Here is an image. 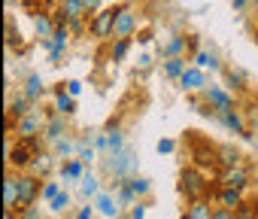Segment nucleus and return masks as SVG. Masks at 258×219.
Here are the masks:
<instances>
[{
  "label": "nucleus",
  "instance_id": "23",
  "mask_svg": "<svg viewBox=\"0 0 258 219\" xmlns=\"http://www.w3.org/2000/svg\"><path fill=\"white\" fill-rule=\"evenodd\" d=\"M216 158H219V165H222V168H231V165H240V161H243L240 149H234L231 143L219 146V149H216Z\"/></svg>",
  "mask_w": 258,
  "mask_h": 219
},
{
  "label": "nucleus",
  "instance_id": "42",
  "mask_svg": "<svg viewBox=\"0 0 258 219\" xmlns=\"http://www.w3.org/2000/svg\"><path fill=\"white\" fill-rule=\"evenodd\" d=\"M152 37H155V34H152L149 28H143V31H137V43H140V46H149V43H152Z\"/></svg>",
  "mask_w": 258,
  "mask_h": 219
},
{
  "label": "nucleus",
  "instance_id": "38",
  "mask_svg": "<svg viewBox=\"0 0 258 219\" xmlns=\"http://www.w3.org/2000/svg\"><path fill=\"white\" fill-rule=\"evenodd\" d=\"M91 146H94L97 152H103V149L109 152V134H106V131H100V134H94V137H91Z\"/></svg>",
  "mask_w": 258,
  "mask_h": 219
},
{
  "label": "nucleus",
  "instance_id": "33",
  "mask_svg": "<svg viewBox=\"0 0 258 219\" xmlns=\"http://www.w3.org/2000/svg\"><path fill=\"white\" fill-rule=\"evenodd\" d=\"M64 189H61V183H55V180H43V189H40V201H52V198H58Z\"/></svg>",
  "mask_w": 258,
  "mask_h": 219
},
{
  "label": "nucleus",
  "instance_id": "47",
  "mask_svg": "<svg viewBox=\"0 0 258 219\" xmlns=\"http://www.w3.org/2000/svg\"><path fill=\"white\" fill-rule=\"evenodd\" d=\"M231 7H234V13H243L252 7V0H231Z\"/></svg>",
  "mask_w": 258,
  "mask_h": 219
},
{
  "label": "nucleus",
  "instance_id": "35",
  "mask_svg": "<svg viewBox=\"0 0 258 219\" xmlns=\"http://www.w3.org/2000/svg\"><path fill=\"white\" fill-rule=\"evenodd\" d=\"M106 134H109V152H121V149H124V134H121V128H106Z\"/></svg>",
  "mask_w": 258,
  "mask_h": 219
},
{
  "label": "nucleus",
  "instance_id": "22",
  "mask_svg": "<svg viewBox=\"0 0 258 219\" xmlns=\"http://www.w3.org/2000/svg\"><path fill=\"white\" fill-rule=\"evenodd\" d=\"M61 13H64L67 19H88L85 0H61Z\"/></svg>",
  "mask_w": 258,
  "mask_h": 219
},
{
  "label": "nucleus",
  "instance_id": "13",
  "mask_svg": "<svg viewBox=\"0 0 258 219\" xmlns=\"http://www.w3.org/2000/svg\"><path fill=\"white\" fill-rule=\"evenodd\" d=\"M94 207H97V213L100 216H106V219H118V213H121V207H118V198L112 195V192H97V198H94Z\"/></svg>",
  "mask_w": 258,
  "mask_h": 219
},
{
  "label": "nucleus",
  "instance_id": "50",
  "mask_svg": "<svg viewBox=\"0 0 258 219\" xmlns=\"http://www.w3.org/2000/svg\"><path fill=\"white\" fill-rule=\"evenodd\" d=\"M22 219H40V210H34V207H25V216Z\"/></svg>",
  "mask_w": 258,
  "mask_h": 219
},
{
  "label": "nucleus",
  "instance_id": "15",
  "mask_svg": "<svg viewBox=\"0 0 258 219\" xmlns=\"http://www.w3.org/2000/svg\"><path fill=\"white\" fill-rule=\"evenodd\" d=\"M219 122L228 128V131H234V134H240L243 140H249L252 134L246 131V122H243V116L237 113V110H225V113H219Z\"/></svg>",
  "mask_w": 258,
  "mask_h": 219
},
{
  "label": "nucleus",
  "instance_id": "37",
  "mask_svg": "<svg viewBox=\"0 0 258 219\" xmlns=\"http://www.w3.org/2000/svg\"><path fill=\"white\" fill-rule=\"evenodd\" d=\"M127 49H131V40H115V46H112V61H124Z\"/></svg>",
  "mask_w": 258,
  "mask_h": 219
},
{
  "label": "nucleus",
  "instance_id": "32",
  "mask_svg": "<svg viewBox=\"0 0 258 219\" xmlns=\"http://www.w3.org/2000/svg\"><path fill=\"white\" fill-rule=\"evenodd\" d=\"M222 73H225V79H228V88H234V91H240V88H243V82H246V73H243V70L222 67Z\"/></svg>",
  "mask_w": 258,
  "mask_h": 219
},
{
  "label": "nucleus",
  "instance_id": "45",
  "mask_svg": "<svg viewBox=\"0 0 258 219\" xmlns=\"http://www.w3.org/2000/svg\"><path fill=\"white\" fill-rule=\"evenodd\" d=\"M76 219H94V204H85V207H79Z\"/></svg>",
  "mask_w": 258,
  "mask_h": 219
},
{
  "label": "nucleus",
  "instance_id": "7",
  "mask_svg": "<svg viewBox=\"0 0 258 219\" xmlns=\"http://www.w3.org/2000/svg\"><path fill=\"white\" fill-rule=\"evenodd\" d=\"M37 146H40L37 140H22L16 149H10V155H7V158H10V165H16V171H28V168H31V161H34V155L40 152Z\"/></svg>",
  "mask_w": 258,
  "mask_h": 219
},
{
  "label": "nucleus",
  "instance_id": "2",
  "mask_svg": "<svg viewBox=\"0 0 258 219\" xmlns=\"http://www.w3.org/2000/svg\"><path fill=\"white\" fill-rule=\"evenodd\" d=\"M179 192H182L188 201H195V198H204V195L210 192V183L204 180V174H201L198 168H185V171L179 174Z\"/></svg>",
  "mask_w": 258,
  "mask_h": 219
},
{
  "label": "nucleus",
  "instance_id": "9",
  "mask_svg": "<svg viewBox=\"0 0 258 219\" xmlns=\"http://www.w3.org/2000/svg\"><path fill=\"white\" fill-rule=\"evenodd\" d=\"M40 189H43V186H40V177H34L31 171L22 174V177H19V204H22V207L34 204V201L40 198Z\"/></svg>",
  "mask_w": 258,
  "mask_h": 219
},
{
  "label": "nucleus",
  "instance_id": "5",
  "mask_svg": "<svg viewBox=\"0 0 258 219\" xmlns=\"http://www.w3.org/2000/svg\"><path fill=\"white\" fill-rule=\"evenodd\" d=\"M134 31H137V13L127 4H121V13H118L115 28H112V40H131Z\"/></svg>",
  "mask_w": 258,
  "mask_h": 219
},
{
  "label": "nucleus",
  "instance_id": "6",
  "mask_svg": "<svg viewBox=\"0 0 258 219\" xmlns=\"http://www.w3.org/2000/svg\"><path fill=\"white\" fill-rule=\"evenodd\" d=\"M201 94H204V100L216 110V116L225 113V110H234V97H231V91H228L225 85H207Z\"/></svg>",
  "mask_w": 258,
  "mask_h": 219
},
{
  "label": "nucleus",
  "instance_id": "14",
  "mask_svg": "<svg viewBox=\"0 0 258 219\" xmlns=\"http://www.w3.org/2000/svg\"><path fill=\"white\" fill-rule=\"evenodd\" d=\"M85 161L79 158V155H73V158H64V165H61V177H64V186L67 183H79L82 177H85Z\"/></svg>",
  "mask_w": 258,
  "mask_h": 219
},
{
  "label": "nucleus",
  "instance_id": "44",
  "mask_svg": "<svg viewBox=\"0 0 258 219\" xmlns=\"http://www.w3.org/2000/svg\"><path fill=\"white\" fill-rule=\"evenodd\" d=\"M143 216H146V204H143V201H137V204L131 207V219H143Z\"/></svg>",
  "mask_w": 258,
  "mask_h": 219
},
{
  "label": "nucleus",
  "instance_id": "10",
  "mask_svg": "<svg viewBox=\"0 0 258 219\" xmlns=\"http://www.w3.org/2000/svg\"><path fill=\"white\" fill-rule=\"evenodd\" d=\"M185 46H188V37H182V34H170L161 46H158V55L167 61V58H182L185 55Z\"/></svg>",
  "mask_w": 258,
  "mask_h": 219
},
{
  "label": "nucleus",
  "instance_id": "36",
  "mask_svg": "<svg viewBox=\"0 0 258 219\" xmlns=\"http://www.w3.org/2000/svg\"><path fill=\"white\" fill-rule=\"evenodd\" d=\"M70 37H73V34H70L67 28H55V34H52V40H55L58 49H67V46H70Z\"/></svg>",
  "mask_w": 258,
  "mask_h": 219
},
{
  "label": "nucleus",
  "instance_id": "30",
  "mask_svg": "<svg viewBox=\"0 0 258 219\" xmlns=\"http://www.w3.org/2000/svg\"><path fill=\"white\" fill-rule=\"evenodd\" d=\"M34 28H37V37H52L55 34V19L40 13V16H34Z\"/></svg>",
  "mask_w": 258,
  "mask_h": 219
},
{
  "label": "nucleus",
  "instance_id": "24",
  "mask_svg": "<svg viewBox=\"0 0 258 219\" xmlns=\"http://www.w3.org/2000/svg\"><path fill=\"white\" fill-rule=\"evenodd\" d=\"M191 61L201 67V70H222V64H219V58L213 55V52H207V49H198L195 55H191Z\"/></svg>",
  "mask_w": 258,
  "mask_h": 219
},
{
  "label": "nucleus",
  "instance_id": "39",
  "mask_svg": "<svg viewBox=\"0 0 258 219\" xmlns=\"http://www.w3.org/2000/svg\"><path fill=\"white\" fill-rule=\"evenodd\" d=\"M158 155H170L173 149H176V140H170V137H164V140H158Z\"/></svg>",
  "mask_w": 258,
  "mask_h": 219
},
{
  "label": "nucleus",
  "instance_id": "40",
  "mask_svg": "<svg viewBox=\"0 0 258 219\" xmlns=\"http://www.w3.org/2000/svg\"><path fill=\"white\" fill-rule=\"evenodd\" d=\"M213 219H237V213L231 210V207H213Z\"/></svg>",
  "mask_w": 258,
  "mask_h": 219
},
{
  "label": "nucleus",
  "instance_id": "48",
  "mask_svg": "<svg viewBox=\"0 0 258 219\" xmlns=\"http://www.w3.org/2000/svg\"><path fill=\"white\" fill-rule=\"evenodd\" d=\"M85 7H88V16H94L97 10H103V0H85Z\"/></svg>",
  "mask_w": 258,
  "mask_h": 219
},
{
  "label": "nucleus",
  "instance_id": "28",
  "mask_svg": "<svg viewBox=\"0 0 258 219\" xmlns=\"http://www.w3.org/2000/svg\"><path fill=\"white\" fill-rule=\"evenodd\" d=\"M28 103H31V97H28L25 91H22V94H16V100H10V116H16V119L28 116V113H31Z\"/></svg>",
  "mask_w": 258,
  "mask_h": 219
},
{
  "label": "nucleus",
  "instance_id": "3",
  "mask_svg": "<svg viewBox=\"0 0 258 219\" xmlns=\"http://www.w3.org/2000/svg\"><path fill=\"white\" fill-rule=\"evenodd\" d=\"M106 171H109V177H118V180H127V177H134V174H137V155H134L131 149L109 152Z\"/></svg>",
  "mask_w": 258,
  "mask_h": 219
},
{
  "label": "nucleus",
  "instance_id": "27",
  "mask_svg": "<svg viewBox=\"0 0 258 219\" xmlns=\"http://www.w3.org/2000/svg\"><path fill=\"white\" fill-rule=\"evenodd\" d=\"M127 186H131V189H134V195H137L140 201L152 195V183H149L146 177H137V174H134V177H127Z\"/></svg>",
  "mask_w": 258,
  "mask_h": 219
},
{
  "label": "nucleus",
  "instance_id": "26",
  "mask_svg": "<svg viewBox=\"0 0 258 219\" xmlns=\"http://www.w3.org/2000/svg\"><path fill=\"white\" fill-rule=\"evenodd\" d=\"M55 113H61V116H73L76 113V97L73 94H55Z\"/></svg>",
  "mask_w": 258,
  "mask_h": 219
},
{
  "label": "nucleus",
  "instance_id": "12",
  "mask_svg": "<svg viewBox=\"0 0 258 219\" xmlns=\"http://www.w3.org/2000/svg\"><path fill=\"white\" fill-rule=\"evenodd\" d=\"M249 183V171L243 165H231L219 174V186H234V189H246Z\"/></svg>",
  "mask_w": 258,
  "mask_h": 219
},
{
  "label": "nucleus",
  "instance_id": "31",
  "mask_svg": "<svg viewBox=\"0 0 258 219\" xmlns=\"http://www.w3.org/2000/svg\"><path fill=\"white\" fill-rule=\"evenodd\" d=\"M164 73H167V79H179L185 73V58H167L164 61Z\"/></svg>",
  "mask_w": 258,
  "mask_h": 219
},
{
  "label": "nucleus",
  "instance_id": "51",
  "mask_svg": "<svg viewBox=\"0 0 258 219\" xmlns=\"http://www.w3.org/2000/svg\"><path fill=\"white\" fill-rule=\"evenodd\" d=\"M252 7H255V10H258V0H252Z\"/></svg>",
  "mask_w": 258,
  "mask_h": 219
},
{
  "label": "nucleus",
  "instance_id": "4",
  "mask_svg": "<svg viewBox=\"0 0 258 219\" xmlns=\"http://www.w3.org/2000/svg\"><path fill=\"white\" fill-rule=\"evenodd\" d=\"M121 13V4L118 7H103L91 16V37L103 40V37H112V28H115V19Z\"/></svg>",
  "mask_w": 258,
  "mask_h": 219
},
{
  "label": "nucleus",
  "instance_id": "8",
  "mask_svg": "<svg viewBox=\"0 0 258 219\" xmlns=\"http://www.w3.org/2000/svg\"><path fill=\"white\" fill-rule=\"evenodd\" d=\"M176 82H179V88H182L185 94H198V91H204V88H207V76H204V70H201L198 64L185 67V73H182Z\"/></svg>",
  "mask_w": 258,
  "mask_h": 219
},
{
  "label": "nucleus",
  "instance_id": "1",
  "mask_svg": "<svg viewBox=\"0 0 258 219\" xmlns=\"http://www.w3.org/2000/svg\"><path fill=\"white\" fill-rule=\"evenodd\" d=\"M46 122H49V116L40 113V106H34L28 116L16 119V134H19V140H37V134H43V128H46Z\"/></svg>",
  "mask_w": 258,
  "mask_h": 219
},
{
  "label": "nucleus",
  "instance_id": "19",
  "mask_svg": "<svg viewBox=\"0 0 258 219\" xmlns=\"http://www.w3.org/2000/svg\"><path fill=\"white\" fill-rule=\"evenodd\" d=\"M182 219H213V207L204 198H195L188 201V210L182 213Z\"/></svg>",
  "mask_w": 258,
  "mask_h": 219
},
{
  "label": "nucleus",
  "instance_id": "34",
  "mask_svg": "<svg viewBox=\"0 0 258 219\" xmlns=\"http://www.w3.org/2000/svg\"><path fill=\"white\" fill-rule=\"evenodd\" d=\"M49 210H52L55 216H61L64 210H70V192L64 189V192H61L58 198H52V201H49Z\"/></svg>",
  "mask_w": 258,
  "mask_h": 219
},
{
  "label": "nucleus",
  "instance_id": "43",
  "mask_svg": "<svg viewBox=\"0 0 258 219\" xmlns=\"http://www.w3.org/2000/svg\"><path fill=\"white\" fill-rule=\"evenodd\" d=\"M67 94L79 97V94H82V82H79V79H70V82H67Z\"/></svg>",
  "mask_w": 258,
  "mask_h": 219
},
{
  "label": "nucleus",
  "instance_id": "25",
  "mask_svg": "<svg viewBox=\"0 0 258 219\" xmlns=\"http://www.w3.org/2000/svg\"><path fill=\"white\" fill-rule=\"evenodd\" d=\"M79 192H82V198H85V201H88V198H91V201L97 198V192H100V186H97V177H94L91 171H85V177L79 180Z\"/></svg>",
  "mask_w": 258,
  "mask_h": 219
},
{
  "label": "nucleus",
  "instance_id": "21",
  "mask_svg": "<svg viewBox=\"0 0 258 219\" xmlns=\"http://www.w3.org/2000/svg\"><path fill=\"white\" fill-rule=\"evenodd\" d=\"M31 100H37V97H43V91H46V82H43V76L40 73H28L25 76V88H22Z\"/></svg>",
  "mask_w": 258,
  "mask_h": 219
},
{
  "label": "nucleus",
  "instance_id": "18",
  "mask_svg": "<svg viewBox=\"0 0 258 219\" xmlns=\"http://www.w3.org/2000/svg\"><path fill=\"white\" fill-rule=\"evenodd\" d=\"M216 201H219L222 207L237 210V207L243 204V189H234V186H219V189H216Z\"/></svg>",
  "mask_w": 258,
  "mask_h": 219
},
{
  "label": "nucleus",
  "instance_id": "41",
  "mask_svg": "<svg viewBox=\"0 0 258 219\" xmlns=\"http://www.w3.org/2000/svg\"><path fill=\"white\" fill-rule=\"evenodd\" d=\"M67 31H70V34H82V31H85V19H70V22H67Z\"/></svg>",
  "mask_w": 258,
  "mask_h": 219
},
{
  "label": "nucleus",
  "instance_id": "16",
  "mask_svg": "<svg viewBox=\"0 0 258 219\" xmlns=\"http://www.w3.org/2000/svg\"><path fill=\"white\" fill-rule=\"evenodd\" d=\"M4 210H22V204H19V177H13V174L4 177Z\"/></svg>",
  "mask_w": 258,
  "mask_h": 219
},
{
  "label": "nucleus",
  "instance_id": "11",
  "mask_svg": "<svg viewBox=\"0 0 258 219\" xmlns=\"http://www.w3.org/2000/svg\"><path fill=\"white\" fill-rule=\"evenodd\" d=\"M70 131H67V116H61V113H55V116H49V122H46V128H43V140L52 146L55 140H61V137H67Z\"/></svg>",
  "mask_w": 258,
  "mask_h": 219
},
{
  "label": "nucleus",
  "instance_id": "49",
  "mask_svg": "<svg viewBox=\"0 0 258 219\" xmlns=\"http://www.w3.org/2000/svg\"><path fill=\"white\" fill-rule=\"evenodd\" d=\"M137 64H140L143 70H149V67H152V55H140V61H137Z\"/></svg>",
  "mask_w": 258,
  "mask_h": 219
},
{
  "label": "nucleus",
  "instance_id": "20",
  "mask_svg": "<svg viewBox=\"0 0 258 219\" xmlns=\"http://www.w3.org/2000/svg\"><path fill=\"white\" fill-rule=\"evenodd\" d=\"M52 152H55L58 158H73V155H79V140H73V137H61V140L52 143Z\"/></svg>",
  "mask_w": 258,
  "mask_h": 219
},
{
  "label": "nucleus",
  "instance_id": "17",
  "mask_svg": "<svg viewBox=\"0 0 258 219\" xmlns=\"http://www.w3.org/2000/svg\"><path fill=\"white\" fill-rule=\"evenodd\" d=\"M55 158H58V155H55V152H37V155H34V161H31V168H28V171H31V174H34V177H43V180H46V177H49V174H52V168H55Z\"/></svg>",
  "mask_w": 258,
  "mask_h": 219
},
{
  "label": "nucleus",
  "instance_id": "46",
  "mask_svg": "<svg viewBox=\"0 0 258 219\" xmlns=\"http://www.w3.org/2000/svg\"><path fill=\"white\" fill-rule=\"evenodd\" d=\"M64 52H67V49H58V46H55V49L49 52V64H61V58H64Z\"/></svg>",
  "mask_w": 258,
  "mask_h": 219
},
{
  "label": "nucleus",
  "instance_id": "29",
  "mask_svg": "<svg viewBox=\"0 0 258 219\" xmlns=\"http://www.w3.org/2000/svg\"><path fill=\"white\" fill-rule=\"evenodd\" d=\"M115 198H118V207H134V204L140 201V198L134 195V189L127 186V180H124V183H121V186L115 189Z\"/></svg>",
  "mask_w": 258,
  "mask_h": 219
}]
</instances>
